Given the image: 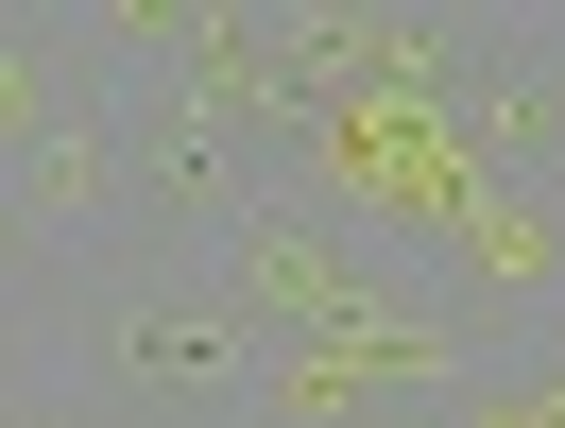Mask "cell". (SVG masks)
Wrapping results in <instances>:
<instances>
[{"label": "cell", "instance_id": "6da1fadb", "mask_svg": "<svg viewBox=\"0 0 565 428\" xmlns=\"http://www.w3.org/2000/svg\"><path fill=\"white\" fill-rule=\"evenodd\" d=\"M18 360L52 394H86L104 428H241L257 411V325L206 257H70V275H18Z\"/></svg>", "mask_w": 565, "mask_h": 428}]
</instances>
